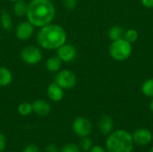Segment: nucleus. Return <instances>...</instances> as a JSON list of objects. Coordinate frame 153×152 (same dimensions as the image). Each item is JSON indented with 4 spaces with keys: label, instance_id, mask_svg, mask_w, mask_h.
<instances>
[{
    "label": "nucleus",
    "instance_id": "obj_1",
    "mask_svg": "<svg viewBox=\"0 0 153 152\" xmlns=\"http://www.w3.org/2000/svg\"><path fill=\"white\" fill-rule=\"evenodd\" d=\"M56 10L50 0H31L28 4L27 19L34 27L41 28L52 22Z\"/></svg>",
    "mask_w": 153,
    "mask_h": 152
},
{
    "label": "nucleus",
    "instance_id": "obj_2",
    "mask_svg": "<svg viewBox=\"0 0 153 152\" xmlns=\"http://www.w3.org/2000/svg\"><path fill=\"white\" fill-rule=\"evenodd\" d=\"M37 42L44 49H57L66 42V32L60 25L49 23L40 28Z\"/></svg>",
    "mask_w": 153,
    "mask_h": 152
},
{
    "label": "nucleus",
    "instance_id": "obj_3",
    "mask_svg": "<svg viewBox=\"0 0 153 152\" xmlns=\"http://www.w3.org/2000/svg\"><path fill=\"white\" fill-rule=\"evenodd\" d=\"M134 146L132 133L124 129L113 131L106 140L107 152H133Z\"/></svg>",
    "mask_w": 153,
    "mask_h": 152
},
{
    "label": "nucleus",
    "instance_id": "obj_4",
    "mask_svg": "<svg viewBox=\"0 0 153 152\" xmlns=\"http://www.w3.org/2000/svg\"><path fill=\"white\" fill-rule=\"evenodd\" d=\"M109 54L117 61H125L132 54V44L124 38L114 40L109 47Z\"/></svg>",
    "mask_w": 153,
    "mask_h": 152
},
{
    "label": "nucleus",
    "instance_id": "obj_5",
    "mask_svg": "<svg viewBox=\"0 0 153 152\" xmlns=\"http://www.w3.org/2000/svg\"><path fill=\"white\" fill-rule=\"evenodd\" d=\"M76 75L74 72L65 69L58 71L55 77V82L58 84L63 90H70L76 84Z\"/></svg>",
    "mask_w": 153,
    "mask_h": 152
},
{
    "label": "nucleus",
    "instance_id": "obj_6",
    "mask_svg": "<svg viewBox=\"0 0 153 152\" xmlns=\"http://www.w3.org/2000/svg\"><path fill=\"white\" fill-rule=\"evenodd\" d=\"M22 60L28 65H36L43 57L42 51L36 46H27L21 52Z\"/></svg>",
    "mask_w": 153,
    "mask_h": 152
},
{
    "label": "nucleus",
    "instance_id": "obj_7",
    "mask_svg": "<svg viewBox=\"0 0 153 152\" xmlns=\"http://www.w3.org/2000/svg\"><path fill=\"white\" fill-rule=\"evenodd\" d=\"M72 127L74 133L81 138L89 136L92 130L91 123L86 117H82V116H79L75 118Z\"/></svg>",
    "mask_w": 153,
    "mask_h": 152
},
{
    "label": "nucleus",
    "instance_id": "obj_8",
    "mask_svg": "<svg viewBox=\"0 0 153 152\" xmlns=\"http://www.w3.org/2000/svg\"><path fill=\"white\" fill-rule=\"evenodd\" d=\"M134 144L138 146H147L153 140L152 133L147 128H139L132 134Z\"/></svg>",
    "mask_w": 153,
    "mask_h": 152
},
{
    "label": "nucleus",
    "instance_id": "obj_9",
    "mask_svg": "<svg viewBox=\"0 0 153 152\" xmlns=\"http://www.w3.org/2000/svg\"><path fill=\"white\" fill-rule=\"evenodd\" d=\"M57 56L62 60V62H72L76 56V49L73 45L65 43L57 48Z\"/></svg>",
    "mask_w": 153,
    "mask_h": 152
},
{
    "label": "nucleus",
    "instance_id": "obj_10",
    "mask_svg": "<svg viewBox=\"0 0 153 152\" xmlns=\"http://www.w3.org/2000/svg\"><path fill=\"white\" fill-rule=\"evenodd\" d=\"M34 32V26L30 22H22L16 27V37L21 40H27L31 38Z\"/></svg>",
    "mask_w": 153,
    "mask_h": 152
},
{
    "label": "nucleus",
    "instance_id": "obj_11",
    "mask_svg": "<svg viewBox=\"0 0 153 152\" xmlns=\"http://www.w3.org/2000/svg\"><path fill=\"white\" fill-rule=\"evenodd\" d=\"M48 97L54 102H58L64 98V90L55 82L50 83L47 90Z\"/></svg>",
    "mask_w": 153,
    "mask_h": 152
},
{
    "label": "nucleus",
    "instance_id": "obj_12",
    "mask_svg": "<svg viewBox=\"0 0 153 152\" xmlns=\"http://www.w3.org/2000/svg\"><path fill=\"white\" fill-rule=\"evenodd\" d=\"M99 129H100V132L105 136H108V134H110L114 130L113 118L108 115L103 116L99 121Z\"/></svg>",
    "mask_w": 153,
    "mask_h": 152
},
{
    "label": "nucleus",
    "instance_id": "obj_13",
    "mask_svg": "<svg viewBox=\"0 0 153 152\" xmlns=\"http://www.w3.org/2000/svg\"><path fill=\"white\" fill-rule=\"evenodd\" d=\"M32 108L33 112L40 116H46L51 111L50 104L44 99H37L34 101L32 103Z\"/></svg>",
    "mask_w": 153,
    "mask_h": 152
},
{
    "label": "nucleus",
    "instance_id": "obj_14",
    "mask_svg": "<svg viewBox=\"0 0 153 152\" xmlns=\"http://www.w3.org/2000/svg\"><path fill=\"white\" fill-rule=\"evenodd\" d=\"M62 66V60L56 56H51L46 62V68L50 73H56Z\"/></svg>",
    "mask_w": 153,
    "mask_h": 152
},
{
    "label": "nucleus",
    "instance_id": "obj_15",
    "mask_svg": "<svg viewBox=\"0 0 153 152\" xmlns=\"http://www.w3.org/2000/svg\"><path fill=\"white\" fill-rule=\"evenodd\" d=\"M13 74L9 69L0 66V87H5L12 82Z\"/></svg>",
    "mask_w": 153,
    "mask_h": 152
},
{
    "label": "nucleus",
    "instance_id": "obj_16",
    "mask_svg": "<svg viewBox=\"0 0 153 152\" xmlns=\"http://www.w3.org/2000/svg\"><path fill=\"white\" fill-rule=\"evenodd\" d=\"M28 12V4L23 0H19L14 2L13 5V13L17 17L26 16Z\"/></svg>",
    "mask_w": 153,
    "mask_h": 152
},
{
    "label": "nucleus",
    "instance_id": "obj_17",
    "mask_svg": "<svg viewBox=\"0 0 153 152\" xmlns=\"http://www.w3.org/2000/svg\"><path fill=\"white\" fill-rule=\"evenodd\" d=\"M124 35H125L124 29L120 26H113L108 30V37L113 41L124 38Z\"/></svg>",
    "mask_w": 153,
    "mask_h": 152
},
{
    "label": "nucleus",
    "instance_id": "obj_18",
    "mask_svg": "<svg viewBox=\"0 0 153 152\" xmlns=\"http://www.w3.org/2000/svg\"><path fill=\"white\" fill-rule=\"evenodd\" d=\"M0 22H1V25L3 27V29L6 31H9L12 30L13 28V21L12 18L10 16V14L8 13L4 12L1 16H0Z\"/></svg>",
    "mask_w": 153,
    "mask_h": 152
},
{
    "label": "nucleus",
    "instance_id": "obj_19",
    "mask_svg": "<svg viewBox=\"0 0 153 152\" xmlns=\"http://www.w3.org/2000/svg\"><path fill=\"white\" fill-rule=\"evenodd\" d=\"M142 91L144 96L153 98V78L146 80L142 85Z\"/></svg>",
    "mask_w": 153,
    "mask_h": 152
},
{
    "label": "nucleus",
    "instance_id": "obj_20",
    "mask_svg": "<svg viewBox=\"0 0 153 152\" xmlns=\"http://www.w3.org/2000/svg\"><path fill=\"white\" fill-rule=\"evenodd\" d=\"M18 112L20 115L22 116H29L33 112V108H32V104L29 103V102H22L19 105L18 107Z\"/></svg>",
    "mask_w": 153,
    "mask_h": 152
},
{
    "label": "nucleus",
    "instance_id": "obj_21",
    "mask_svg": "<svg viewBox=\"0 0 153 152\" xmlns=\"http://www.w3.org/2000/svg\"><path fill=\"white\" fill-rule=\"evenodd\" d=\"M138 37H139V33L134 29H130V30L125 31L124 39H126L131 44H133L134 42H135L137 40V39H138Z\"/></svg>",
    "mask_w": 153,
    "mask_h": 152
},
{
    "label": "nucleus",
    "instance_id": "obj_22",
    "mask_svg": "<svg viewBox=\"0 0 153 152\" xmlns=\"http://www.w3.org/2000/svg\"><path fill=\"white\" fill-rule=\"evenodd\" d=\"M92 142L91 140V138L89 136L87 137H82L80 142V148L83 151H89L91 150V148L92 147Z\"/></svg>",
    "mask_w": 153,
    "mask_h": 152
},
{
    "label": "nucleus",
    "instance_id": "obj_23",
    "mask_svg": "<svg viewBox=\"0 0 153 152\" xmlns=\"http://www.w3.org/2000/svg\"><path fill=\"white\" fill-rule=\"evenodd\" d=\"M60 152H81L80 151V148L78 145L74 144V143H68L66 145H65Z\"/></svg>",
    "mask_w": 153,
    "mask_h": 152
},
{
    "label": "nucleus",
    "instance_id": "obj_24",
    "mask_svg": "<svg viewBox=\"0 0 153 152\" xmlns=\"http://www.w3.org/2000/svg\"><path fill=\"white\" fill-rule=\"evenodd\" d=\"M78 4V0H64V5L67 10H74Z\"/></svg>",
    "mask_w": 153,
    "mask_h": 152
},
{
    "label": "nucleus",
    "instance_id": "obj_25",
    "mask_svg": "<svg viewBox=\"0 0 153 152\" xmlns=\"http://www.w3.org/2000/svg\"><path fill=\"white\" fill-rule=\"evenodd\" d=\"M22 152H40L39 148L35 145V144H29L28 146H26V148L23 150Z\"/></svg>",
    "mask_w": 153,
    "mask_h": 152
},
{
    "label": "nucleus",
    "instance_id": "obj_26",
    "mask_svg": "<svg viewBox=\"0 0 153 152\" xmlns=\"http://www.w3.org/2000/svg\"><path fill=\"white\" fill-rule=\"evenodd\" d=\"M6 145V139L3 133H0V152H3Z\"/></svg>",
    "mask_w": 153,
    "mask_h": 152
},
{
    "label": "nucleus",
    "instance_id": "obj_27",
    "mask_svg": "<svg viewBox=\"0 0 153 152\" xmlns=\"http://www.w3.org/2000/svg\"><path fill=\"white\" fill-rule=\"evenodd\" d=\"M89 152H107V151L100 145H95V146H92Z\"/></svg>",
    "mask_w": 153,
    "mask_h": 152
},
{
    "label": "nucleus",
    "instance_id": "obj_28",
    "mask_svg": "<svg viewBox=\"0 0 153 152\" xmlns=\"http://www.w3.org/2000/svg\"><path fill=\"white\" fill-rule=\"evenodd\" d=\"M46 152H58V149L54 144H49L46 147Z\"/></svg>",
    "mask_w": 153,
    "mask_h": 152
},
{
    "label": "nucleus",
    "instance_id": "obj_29",
    "mask_svg": "<svg viewBox=\"0 0 153 152\" xmlns=\"http://www.w3.org/2000/svg\"><path fill=\"white\" fill-rule=\"evenodd\" d=\"M142 4L147 8H153V0H142Z\"/></svg>",
    "mask_w": 153,
    "mask_h": 152
},
{
    "label": "nucleus",
    "instance_id": "obj_30",
    "mask_svg": "<svg viewBox=\"0 0 153 152\" xmlns=\"http://www.w3.org/2000/svg\"><path fill=\"white\" fill-rule=\"evenodd\" d=\"M150 109H151V111L152 112L153 114V98L152 99V101H151V103H150Z\"/></svg>",
    "mask_w": 153,
    "mask_h": 152
},
{
    "label": "nucleus",
    "instance_id": "obj_31",
    "mask_svg": "<svg viewBox=\"0 0 153 152\" xmlns=\"http://www.w3.org/2000/svg\"><path fill=\"white\" fill-rule=\"evenodd\" d=\"M8 1H10V2H16V1H19V0H8Z\"/></svg>",
    "mask_w": 153,
    "mask_h": 152
},
{
    "label": "nucleus",
    "instance_id": "obj_32",
    "mask_svg": "<svg viewBox=\"0 0 153 152\" xmlns=\"http://www.w3.org/2000/svg\"><path fill=\"white\" fill-rule=\"evenodd\" d=\"M150 152H153V146H152V149L150 150Z\"/></svg>",
    "mask_w": 153,
    "mask_h": 152
},
{
    "label": "nucleus",
    "instance_id": "obj_33",
    "mask_svg": "<svg viewBox=\"0 0 153 152\" xmlns=\"http://www.w3.org/2000/svg\"><path fill=\"white\" fill-rule=\"evenodd\" d=\"M83 152H86V151H83Z\"/></svg>",
    "mask_w": 153,
    "mask_h": 152
},
{
    "label": "nucleus",
    "instance_id": "obj_34",
    "mask_svg": "<svg viewBox=\"0 0 153 152\" xmlns=\"http://www.w3.org/2000/svg\"><path fill=\"white\" fill-rule=\"evenodd\" d=\"M11 152H13V151H11Z\"/></svg>",
    "mask_w": 153,
    "mask_h": 152
}]
</instances>
